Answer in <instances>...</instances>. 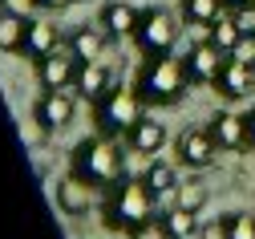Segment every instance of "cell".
Returning <instances> with one entry per match:
<instances>
[{"instance_id": "1", "label": "cell", "mask_w": 255, "mask_h": 239, "mask_svg": "<svg viewBox=\"0 0 255 239\" xmlns=\"http://www.w3.org/2000/svg\"><path fill=\"white\" fill-rule=\"evenodd\" d=\"M106 207H102V223L118 235H146L154 223H158V195L146 187V179H134V175H126L114 191H106Z\"/></svg>"}, {"instance_id": "2", "label": "cell", "mask_w": 255, "mask_h": 239, "mask_svg": "<svg viewBox=\"0 0 255 239\" xmlns=\"http://www.w3.org/2000/svg\"><path fill=\"white\" fill-rule=\"evenodd\" d=\"M190 77H186V61L182 57H146V65L138 69V81L134 89L142 93L146 106H174V101H182Z\"/></svg>"}, {"instance_id": "3", "label": "cell", "mask_w": 255, "mask_h": 239, "mask_svg": "<svg viewBox=\"0 0 255 239\" xmlns=\"http://www.w3.org/2000/svg\"><path fill=\"white\" fill-rule=\"evenodd\" d=\"M73 175H81L93 191H114L126 179V166H122V150L106 138H81L73 146Z\"/></svg>"}, {"instance_id": "4", "label": "cell", "mask_w": 255, "mask_h": 239, "mask_svg": "<svg viewBox=\"0 0 255 239\" xmlns=\"http://www.w3.org/2000/svg\"><path fill=\"white\" fill-rule=\"evenodd\" d=\"M146 118V101L138 89H126V85H114L102 101H98V126L106 138H130L134 126Z\"/></svg>"}, {"instance_id": "5", "label": "cell", "mask_w": 255, "mask_h": 239, "mask_svg": "<svg viewBox=\"0 0 255 239\" xmlns=\"http://www.w3.org/2000/svg\"><path fill=\"white\" fill-rule=\"evenodd\" d=\"M178 32H182V24H178V16H174L170 8L146 4V8L138 12L134 41H138V49H142L146 57H166V53H174V45H178Z\"/></svg>"}, {"instance_id": "6", "label": "cell", "mask_w": 255, "mask_h": 239, "mask_svg": "<svg viewBox=\"0 0 255 239\" xmlns=\"http://www.w3.org/2000/svg\"><path fill=\"white\" fill-rule=\"evenodd\" d=\"M174 154H178V166H190V170H207L219 154V142L211 138L207 126H186L178 138H174Z\"/></svg>"}, {"instance_id": "7", "label": "cell", "mask_w": 255, "mask_h": 239, "mask_svg": "<svg viewBox=\"0 0 255 239\" xmlns=\"http://www.w3.org/2000/svg\"><path fill=\"white\" fill-rule=\"evenodd\" d=\"M182 61H186V77H190V85H215L219 73H223V65H227V53H223L219 45H211V41H199V45L186 49Z\"/></svg>"}, {"instance_id": "8", "label": "cell", "mask_w": 255, "mask_h": 239, "mask_svg": "<svg viewBox=\"0 0 255 239\" xmlns=\"http://www.w3.org/2000/svg\"><path fill=\"white\" fill-rule=\"evenodd\" d=\"M77 69H81V61H77V53L69 49V41L57 45L45 61H37V77H41L45 89H73Z\"/></svg>"}, {"instance_id": "9", "label": "cell", "mask_w": 255, "mask_h": 239, "mask_svg": "<svg viewBox=\"0 0 255 239\" xmlns=\"http://www.w3.org/2000/svg\"><path fill=\"white\" fill-rule=\"evenodd\" d=\"M73 114H77V97H73L69 89H45L41 101H37V122H41L45 134L65 130V126L73 122Z\"/></svg>"}, {"instance_id": "10", "label": "cell", "mask_w": 255, "mask_h": 239, "mask_svg": "<svg viewBox=\"0 0 255 239\" xmlns=\"http://www.w3.org/2000/svg\"><path fill=\"white\" fill-rule=\"evenodd\" d=\"M118 85V77H114V69L106 61H85L81 69H77V77H73V89H77V97H89L93 106L110 93Z\"/></svg>"}, {"instance_id": "11", "label": "cell", "mask_w": 255, "mask_h": 239, "mask_svg": "<svg viewBox=\"0 0 255 239\" xmlns=\"http://www.w3.org/2000/svg\"><path fill=\"white\" fill-rule=\"evenodd\" d=\"M207 130H211V138L219 142V150H247V118L243 114H231V110H219L211 122H207Z\"/></svg>"}, {"instance_id": "12", "label": "cell", "mask_w": 255, "mask_h": 239, "mask_svg": "<svg viewBox=\"0 0 255 239\" xmlns=\"http://www.w3.org/2000/svg\"><path fill=\"white\" fill-rule=\"evenodd\" d=\"M93 195H98V191H93L81 175H73V170H69V175L57 183V207L77 219V215H85V211L93 207Z\"/></svg>"}, {"instance_id": "13", "label": "cell", "mask_w": 255, "mask_h": 239, "mask_svg": "<svg viewBox=\"0 0 255 239\" xmlns=\"http://www.w3.org/2000/svg\"><path fill=\"white\" fill-rule=\"evenodd\" d=\"M199 231H203L199 215L178 207V203H170V207L158 211V235L162 239H199Z\"/></svg>"}, {"instance_id": "14", "label": "cell", "mask_w": 255, "mask_h": 239, "mask_svg": "<svg viewBox=\"0 0 255 239\" xmlns=\"http://www.w3.org/2000/svg\"><path fill=\"white\" fill-rule=\"evenodd\" d=\"M215 89H219V97H227V101L247 97V93L255 89V65H243V61H231V57H227V65H223Z\"/></svg>"}, {"instance_id": "15", "label": "cell", "mask_w": 255, "mask_h": 239, "mask_svg": "<svg viewBox=\"0 0 255 239\" xmlns=\"http://www.w3.org/2000/svg\"><path fill=\"white\" fill-rule=\"evenodd\" d=\"M110 32L102 28V24H81L73 37H69V49L77 53V61L85 65V61H102L106 57V49H110Z\"/></svg>"}, {"instance_id": "16", "label": "cell", "mask_w": 255, "mask_h": 239, "mask_svg": "<svg viewBox=\"0 0 255 239\" xmlns=\"http://www.w3.org/2000/svg\"><path fill=\"white\" fill-rule=\"evenodd\" d=\"M138 12L134 4H126V0H110V4L98 12V24L110 32V37H134V28H138Z\"/></svg>"}, {"instance_id": "17", "label": "cell", "mask_w": 255, "mask_h": 239, "mask_svg": "<svg viewBox=\"0 0 255 239\" xmlns=\"http://www.w3.org/2000/svg\"><path fill=\"white\" fill-rule=\"evenodd\" d=\"M126 142H130V150L142 154V158H158V154H162V146H166V126L154 122V118L146 114V118L134 126V134H130Z\"/></svg>"}, {"instance_id": "18", "label": "cell", "mask_w": 255, "mask_h": 239, "mask_svg": "<svg viewBox=\"0 0 255 239\" xmlns=\"http://www.w3.org/2000/svg\"><path fill=\"white\" fill-rule=\"evenodd\" d=\"M57 45H65V41H61V32H57V24H49V20H28V32H24V57H33V65L45 61Z\"/></svg>"}, {"instance_id": "19", "label": "cell", "mask_w": 255, "mask_h": 239, "mask_svg": "<svg viewBox=\"0 0 255 239\" xmlns=\"http://www.w3.org/2000/svg\"><path fill=\"white\" fill-rule=\"evenodd\" d=\"M142 179H146V187H150L158 199H166V195H174V191H178V162L150 158V162H146V170H142Z\"/></svg>"}, {"instance_id": "20", "label": "cell", "mask_w": 255, "mask_h": 239, "mask_svg": "<svg viewBox=\"0 0 255 239\" xmlns=\"http://www.w3.org/2000/svg\"><path fill=\"white\" fill-rule=\"evenodd\" d=\"M24 32H28V16L16 12H0V53H24Z\"/></svg>"}, {"instance_id": "21", "label": "cell", "mask_w": 255, "mask_h": 239, "mask_svg": "<svg viewBox=\"0 0 255 239\" xmlns=\"http://www.w3.org/2000/svg\"><path fill=\"white\" fill-rule=\"evenodd\" d=\"M223 0H182V16L190 20V24H203V28H211L219 16H223Z\"/></svg>"}, {"instance_id": "22", "label": "cell", "mask_w": 255, "mask_h": 239, "mask_svg": "<svg viewBox=\"0 0 255 239\" xmlns=\"http://www.w3.org/2000/svg\"><path fill=\"white\" fill-rule=\"evenodd\" d=\"M239 37H243V32H239V24H235L231 16H219V20L207 28V41H211V45H219L223 53H231V49L239 45Z\"/></svg>"}, {"instance_id": "23", "label": "cell", "mask_w": 255, "mask_h": 239, "mask_svg": "<svg viewBox=\"0 0 255 239\" xmlns=\"http://www.w3.org/2000/svg\"><path fill=\"white\" fill-rule=\"evenodd\" d=\"M174 203L199 215V211L207 207V187H203V183H178V191H174Z\"/></svg>"}, {"instance_id": "24", "label": "cell", "mask_w": 255, "mask_h": 239, "mask_svg": "<svg viewBox=\"0 0 255 239\" xmlns=\"http://www.w3.org/2000/svg\"><path fill=\"white\" fill-rule=\"evenodd\" d=\"M231 239H255V215H231Z\"/></svg>"}, {"instance_id": "25", "label": "cell", "mask_w": 255, "mask_h": 239, "mask_svg": "<svg viewBox=\"0 0 255 239\" xmlns=\"http://www.w3.org/2000/svg\"><path fill=\"white\" fill-rule=\"evenodd\" d=\"M199 239H231V215H227V219H211V223H203Z\"/></svg>"}, {"instance_id": "26", "label": "cell", "mask_w": 255, "mask_h": 239, "mask_svg": "<svg viewBox=\"0 0 255 239\" xmlns=\"http://www.w3.org/2000/svg\"><path fill=\"white\" fill-rule=\"evenodd\" d=\"M231 61H243V65H255V32H251V37H239V45L227 53Z\"/></svg>"}, {"instance_id": "27", "label": "cell", "mask_w": 255, "mask_h": 239, "mask_svg": "<svg viewBox=\"0 0 255 239\" xmlns=\"http://www.w3.org/2000/svg\"><path fill=\"white\" fill-rule=\"evenodd\" d=\"M231 20L239 24L243 37H251V32H255V8H235V12H231Z\"/></svg>"}, {"instance_id": "28", "label": "cell", "mask_w": 255, "mask_h": 239, "mask_svg": "<svg viewBox=\"0 0 255 239\" xmlns=\"http://www.w3.org/2000/svg\"><path fill=\"white\" fill-rule=\"evenodd\" d=\"M37 8V0H8V12H16V16H28Z\"/></svg>"}, {"instance_id": "29", "label": "cell", "mask_w": 255, "mask_h": 239, "mask_svg": "<svg viewBox=\"0 0 255 239\" xmlns=\"http://www.w3.org/2000/svg\"><path fill=\"white\" fill-rule=\"evenodd\" d=\"M243 118H247V146L255 150V106H251V110H247Z\"/></svg>"}, {"instance_id": "30", "label": "cell", "mask_w": 255, "mask_h": 239, "mask_svg": "<svg viewBox=\"0 0 255 239\" xmlns=\"http://www.w3.org/2000/svg\"><path fill=\"white\" fill-rule=\"evenodd\" d=\"M223 4H227V8L235 12V8H255V0H223Z\"/></svg>"}, {"instance_id": "31", "label": "cell", "mask_w": 255, "mask_h": 239, "mask_svg": "<svg viewBox=\"0 0 255 239\" xmlns=\"http://www.w3.org/2000/svg\"><path fill=\"white\" fill-rule=\"evenodd\" d=\"M41 8H65V4H73V0H37Z\"/></svg>"}, {"instance_id": "32", "label": "cell", "mask_w": 255, "mask_h": 239, "mask_svg": "<svg viewBox=\"0 0 255 239\" xmlns=\"http://www.w3.org/2000/svg\"><path fill=\"white\" fill-rule=\"evenodd\" d=\"M4 8H8V0H0V12H4Z\"/></svg>"}]
</instances>
